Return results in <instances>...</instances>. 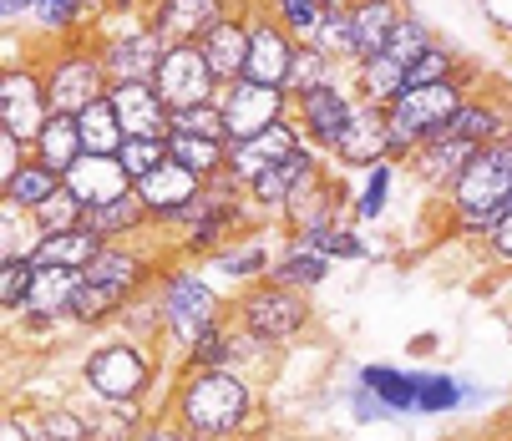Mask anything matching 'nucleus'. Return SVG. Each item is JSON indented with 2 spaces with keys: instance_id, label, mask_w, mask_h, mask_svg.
<instances>
[{
  "instance_id": "nucleus-1",
  "label": "nucleus",
  "mask_w": 512,
  "mask_h": 441,
  "mask_svg": "<svg viewBox=\"0 0 512 441\" xmlns=\"http://www.w3.org/2000/svg\"><path fill=\"white\" fill-rule=\"evenodd\" d=\"M168 416L193 441H244L264 421L259 381L218 365V371H178L168 386Z\"/></svg>"
},
{
  "instance_id": "nucleus-2",
  "label": "nucleus",
  "mask_w": 512,
  "mask_h": 441,
  "mask_svg": "<svg viewBox=\"0 0 512 441\" xmlns=\"http://www.w3.org/2000/svg\"><path fill=\"white\" fill-rule=\"evenodd\" d=\"M168 259L158 249H148L142 239H122L107 244L77 279V294L66 305V325L71 330H112V320L122 315V305H132L137 294H148L158 284V269Z\"/></svg>"
},
{
  "instance_id": "nucleus-3",
  "label": "nucleus",
  "mask_w": 512,
  "mask_h": 441,
  "mask_svg": "<svg viewBox=\"0 0 512 441\" xmlns=\"http://www.w3.org/2000/svg\"><path fill=\"white\" fill-rule=\"evenodd\" d=\"M82 391L92 401H112V406H148V411H168L158 401V391H168L173 381H163V360L158 345H142L132 335L102 330L87 350H82Z\"/></svg>"
},
{
  "instance_id": "nucleus-4",
  "label": "nucleus",
  "mask_w": 512,
  "mask_h": 441,
  "mask_svg": "<svg viewBox=\"0 0 512 441\" xmlns=\"http://www.w3.org/2000/svg\"><path fill=\"white\" fill-rule=\"evenodd\" d=\"M442 203H447V234L482 244L492 224L512 208V137L487 142Z\"/></svg>"
},
{
  "instance_id": "nucleus-5",
  "label": "nucleus",
  "mask_w": 512,
  "mask_h": 441,
  "mask_svg": "<svg viewBox=\"0 0 512 441\" xmlns=\"http://www.w3.org/2000/svg\"><path fill=\"white\" fill-rule=\"evenodd\" d=\"M158 310H163V345H173L178 355L213 325L229 320V300L218 294V284L203 274V264H188V259H168L158 269Z\"/></svg>"
},
{
  "instance_id": "nucleus-6",
  "label": "nucleus",
  "mask_w": 512,
  "mask_h": 441,
  "mask_svg": "<svg viewBox=\"0 0 512 441\" xmlns=\"http://www.w3.org/2000/svg\"><path fill=\"white\" fill-rule=\"evenodd\" d=\"M477 87V71H467V77L457 82H431V87H406L391 107H386V132H391V163H411V153L421 142L442 137L447 122L457 117V107L472 97Z\"/></svg>"
},
{
  "instance_id": "nucleus-7",
  "label": "nucleus",
  "mask_w": 512,
  "mask_h": 441,
  "mask_svg": "<svg viewBox=\"0 0 512 441\" xmlns=\"http://www.w3.org/2000/svg\"><path fill=\"white\" fill-rule=\"evenodd\" d=\"M229 320H234L244 335H254V340H264V345H274V350H284V345H295V340L310 335L315 305H310L305 289H289V284H279V279H259V284L239 289L234 300H229Z\"/></svg>"
},
{
  "instance_id": "nucleus-8",
  "label": "nucleus",
  "mask_w": 512,
  "mask_h": 441,
  "mask_svg": "<svg viewBox=\"0 0 512 441\" xmlns=\"http://www.w3.org/2000/svg\"><path fill=\"white\" fill-rule=\"evenodd\" d=\"M36 66H41L51 112L77 117L82 107H92V102H102L112 92L107 66H102L92 36L87 41H36Z\"/></svg>"
},
{
  "instance_id": "nucleus-9",
  "label": "nucleus",
  "mask_w": 512,
  "mask_h": 441,
  "mask_svg": "<svg viewBox=\"0 0 512 441\" xmlns=\"http://www.w3.org/2000/svg\"><path fill=\"white\" fill-rule=\"evenodd\" d=\"M51 97L36 66V46H11L6 66H0V132H11L16 142L36 147L41 127L51 122Z\"/></svg>"
},
{
  "instance_id": "nucleus-10",
  "label": "nucleus",
  "mask_w": 512,
  "mask_h": 441,
  "mask_svg": "<svg viewBox=\"0 0 512 441\" xmlns=\"http://www.w3.org/2000/svg\"><path fill=\"white\" fill-rule=\"evenodd\" d=\"M92 46L107 66V82H153L163 66V36L148 26V16H102L92 31Z\"/></svg>"
},
{
  "instance_id": "nucleus-11",
  "label": "nucleus",
  "mask_w": 512,
  "mask_h": 441,
  "mask_svg": "<svg viewBox=\"0 0 512 441\" xmlns=\"http://www.w3.org/2000/svg\"><path fill=\"white\" fill-rule=\"evenodd\" d=\"M244 16H249V61H244V77L284 92L289 61H295L300 41L284 31V21L269 11V0H244Z\"/></svg>"
},
{
  "instance_id": "nucleus-12",
  "label": "nucleus",
  "mask_w": 512,
  "mask_h": 441,
  "mask_svg": "<svg viewBox=\"0 0 512 441\" xmlns=\"http://www.w3.org/2000/svg\"><path fill=\"white\" fill-rule=\"evenodd\" d=\"M355 107H360V97H355V87L345 77V82H330L320 92L295 97L289 102V117L300 122V132H305V142L315 147V153L330 158L340 147V137H345V127H350V117H355Z\"/></svg>"
},
{
  "instance_id": "nucleus-13",
  "label": "nucleus",
  "mask_w": 512,
  "mask_h": 441,
  "mask_svg": "<svg viewBox=\"0 0 512 441\" xmlns=\"http://www.w3.org/2000/svg\"><path fill=\"white\" fill-rule=\"evenodd\" d=\"M158 97L168 102V112H183V107H203V102H218L224 82L213 77V66L203 56V46H168L163 51V66L153 77Z\"/></svg>"
},
{
  "instance_id": "nucleus-14",
  "label": "nucleus",
  "mask_w": 512,
  "mask_h": 441,
  "mask_svg": "<svg viewBox=\"0 0 512 441\" xmlns=\"http://www.w3.org/2000/svg\"><path fill=\"white\" fill-rule=\"evenodd\" d=\"M325 153H315V147L305 142L300 147V153H289L284 163H274L264 178H254L249 183V203H254V213L264 218V224H279V218H284V208L289 203H295L320 173H325Z\"/></svg>"
},
{
  "instance_id": "nucleus-15",
  "label": "nucleus",
  "mask_w": 512,
  "mask_h": 441,
  "mask_svg": "<svg viewBox=\"0 0 512 441\" xmlns=\"http://www.w3.org/2000/svg\"><path fill=\"white\" fill-rule=\"evenodd\" d=\"M137 188V198H142V208H148V224H153V234H173L178 224H183V213L198 203V193L208 188L198 173H188L183 163H163V168H153L142 183H132Z\"/></svg>"
},
{
  "instance_id": "nucleus-16",
  "label": "nucleus",
  "mask_w": 512,
  "mask_h": 441,
  "mask_svg": "<svg viewBox=\"0 0 512 441\" xmlns=\"http://www.w3.org/2000/svg\"><path fill=\"white\" fill-rule=\"evenodd\" d=\"M218 107H224V122H229V142L259 137L274 122L289 117V97L279 87H264V82H249V77H239L218 92Z\"/></svg>"
},
{
  "instance_id": "nucleus-17",
  "label": "nucleus",
  "mask_w": 512,
  "mask_h": 441,
  "mask_svg": "<svg viewBox=\"0 0 512 441\" xmlns=\"http://www.w3.org/2000/svg\"><path fill=\"white\" fill-rule=\"evenodd\" d=\"M244 0H153L148 26L163 36V46H198L218 21H229Z\"/></svg>"
},
{
  "instance_id": "nucleus-18",
  "label": "nucleus",
  "mask_w": 512,
  "mask_h": 441,
  "mask_svg": "<svg viewBox=\"0 0 512 441\" xmlns=\"http://www.w3.org/2000/svg\"><path fill=\"white\" fill-rule=\"evenodd\" d=\"M376 163H391V132H386V112L381 107H355V117H350V127H345V137H340V147L330 153V168L335 173H371Z\"/></svg>"
},
{
  "instance_id": "nucleus-19",
  "label": "nucleus",
  "mask_w": 512,
  "mask_h": 441,
  "mask_svg": "<svg viewBox=\"0 0 512 441\" xmlns=\"http://www.w3.org/2000/svg\"><path fill=\"white\" fill-rule=\"evenodd\" d=\"M482 153L477 142H462V137H431V142H421L416 153H411V163H406V173L431 193V198H447L452 193V183L472 168V158Z\"/></svg>"
},
{
  "instance_id": "nucleus-20",
  "label": "nucleus",
  "mask_w": 512,
  "mask_h": 441,
  "mask_svg": "<svg viewBox=\"0 0 512 441\" xmlns=\"http://www.w3.org/2000/svg\"><path fill=\"white\" fill-rule=\"evenodd\" d=\"M300 147H305L300 122L284 117V122H274L269 132H259V137L229 142V173H234L239 183H254V178H264L274 163H284L289 153H300Z\"/></svg>"
},
{
  "instance_id": "nucleus-21",
  "label": "nucleus",
  "mask_w": 512,
  "mask_h": 441,
  "mask_svg": "<svg viewBox=\"0 0 512 441\" xmlns=\"http://www.w3.org/2000/svg\"><path fill=\"white\" fill-rule=\"evenodd\" d=\"M274 229H279V224H259V229L239 234L229 249H218V254L208 259V269H213L218 279L239 284V289H249V284L269 279V269H274V254H279V244H274Z\"/></svg>"
},
{
  "instance_id": "nucleus-22",
  "label": "nucleus",
  "mask_w": 512,
  "mask_h": 441,
  "mask_svg": "<svg viewBox=\"0 0 512 441\" xmlns=\"http://www.w3.org/2000/svg\"><path fill=\"white\" fill-rule=\"evenodd\" d=\"M107 102H112L127 137H168L173 132V112H168V102L158 97L153 82H117L107 92Z\"/></svg>"
},
{
  "instance_id": "nucleus-23",
  "label": "nucleus",
  "mask_w": 512,
  "mask_h": 441,
  "mask_svg": "<svg viewBox=\"0 0 512 441\" xmlns=\"http://www.w3.org/2000/svg\"><path fill=\"white\" fill-rule=\"evenodd\" d=\"M401 16H406L401 0H350V66L381 56Z\"/></svg>"
},
{
  "instance_id": "nucleus-24",
  "label": "nucleus",
  "mask_w": 512,
  "mask_h": 441,
  "mask_svg": "<svg viewBox=\"0 0 512 441\" xmlns=\"http://www.w3.org/2000/svg\"><path fill=\"white\" fill-rule=\"evenodd\" d=\"M41 41H87L102 21V11L92 0H31V16Z\"/></svg>"
},
{
  "instance_id": "nucleus-25",
  "label": "nucleus",
  "mask_w": 512,
  "mask_h": 441,
  "mask_svg": "<svg viewBox=\"0 0 512 441\" xmlns=\"http://www.w3.org/2000/svg\"><path fill=\"white\" fill-rule=\"evenodd\" d=\"M66 193L71 198H82L87 208H102V203H112V198H127L132 193V178H127V168L117 163V158H97V153H87L77 168H71L66 178Z\"/></svg>"
},
{
  "instance_id": "nucleus-26",
  "label": "nucleus",
  "mask_w": 512,
  "mask_h": 441,
  "mask_svg": "<svg viewBox=\"0 0 512 441\" xmlns=\"http://www.w3.org/2000/svg\"><path fill=\"white\" fill-rule=\"evenodd\" d=\"M355 381H360L365 391H376L396 421L416 416V406H421L416 371H406V365H391V360H365V365H355Z\"/></svg>"
},
{
  "instance_id": "nucleus-27",
  "label": "nucleus",
  "mask_w": 512,
  "mask_h": 441,
  "mask_svg": "<svg viewBox=\"0 0 512 441\" xmlns=\"http://www.w3.org/2000/svg\"><path fill=\"white\" fill-rule=\"evenodd\" d=\"M203 56H208V66H213V77L218 82H239L244 77V61H249V16H244V6L229 16V21H218L203 41Z\"/></svg>"
},
{
  "instance_id": "nucleus-28",
  "label": "nucleus",
  "mask_w": 512,
  "mask_h": 441,
  "mask_svg": "<svg viewBox=\"0 0 512 441\" xmlns=\"http://www.w3.org/2000/svg\"><path fill=\"white\" fill-rule=\"evenodd\" d=\"M21 411L36 441H92V421L82 401H46V406L21 401Z\"/></svg>"
},
{
  "instance_id": "nucleus-29",
  "label": "nucleus",
  "mask_w": 512,
  "mask_h": 441,
  "mask_svg": "<svg viewBox=\"0 0 512 441\" xmlns=\"http://www.w3.org/2000/svg\"><path fill=\"white\" fill-rule=\"evenodd\" d=\"M87 229H92L97 239H107V244H122V239H148V234H153L148 208H142L137 188H132L127 198H112V203H102V208H87Z\"/></svg>"
},
{
  "instance_id": "nucleus-30",
  "label": "nucleus",
  "mask_w": 512,
  "mask_h": 441,
  "mask_svg": "<svg viewBox=\"0 0 512 441\" xmlns=\"http://www.w3.org/2000/svg\"><path fill=\"white\" fill-rule=\"evenodd\" d=\"M31 158L36 163H46L51 173H71L82 158H87V142H82V127H77V117H66V112H56L46 127H41V137H36V147H31Z\"/></svg>"
},
{
  "instance_id": "nucleus-31",
  "label": "nucleus",
  "mask_w": 512,
  "mask_h": 441,
  "mask_svg": "<svg viewBox=\"0 0 512 441\" xmlns=\"http://www.w3.org/2000/svg\"><path fill=\"white\" fill-rule=\"evenodd\" d=\"M350 87H355V97L365 102V107H391L401 92H406V66L396 61V56H371V61H360V66H350Z\"/></svg>"
},
{
  "instance_id": "nucleus-32",
  "label": "nucleus",
  "mask_w": 512,
  "mask_h": 441,
  "mask_svg": "<svg viewBox=\"0 0 512 441\" xmlns=\"http://www.w3.org/2000/svg\"><path fill=\"white\" fill-rule=\"evenodd\" d=\"M330 269H335V259H325L320 249H305V244H295V239L284 234V244H279V254H274L269 279H279V284H289V289L315 294V289L330 279Z\"/></svg>"
},
{
  "instance_id": "nucleus-33",
  "label": "nucleus",
  "mask_w": 512,
  "mask_h": 441,
  "mask_svg": "<svg viewBox=\"0 0 512 441\" xmlns=\"http://www.w3.org/2000/svg\"><path fill=\"white\" fill-rule=\"evenodd\" d=\"M61 188H66V183H61V173H51L46 163L26 158L6 183H0V203H16V208H26V213H41Z\"/></svg>"
},
{
  "instance_id": "nucleus-34",
  "label": "nucleus",
  "mask_w": 512,
  "mask_h": 441,
  "mask_svg": "<svg viewBox=\"0 0 512 441\" xmlns=\"http://www.w3.org/2000/svg\"><path fill=\"white\" fill-rule=\"evenodd\" d=\"M102 249H107V239H97V234L82 224V229H71V234H46L41 249H36V264H46V269H77V274H82Z\"/></svg>"
},
{
  "instance_id": "nucleus-35",
  "label": "nucleus",
  "mask_w": 512,
  "mask_h": 441,
  "mask_svg": "<svg viewBox=\"0 0 512 441\" xmlns=\"http://www.w3.org/2000/svg\"><path fill=\"white\" fill-rule=\"evenodd\" d=\"M345 77H350L345 66H335L325 51H315L310 41H300L295 61H289V77H284V97L295 102V97H305V92H320V87H330V82H345Z\"/></svg>"
},
{
  "instance_id": "nucleus-36",
  "label": "nucleus",
  "mask_w": 512,
  "mask_h": 441,
  "mask_svg": "<svg viewBox=\"0 0 512 441\" xmlns=\"http://www.w3.org/2000/svg\"><path fill=\"white\" fill-rule=\"evenodd\" d=\"M168 158H173V163H183L188 173H198L203 183H213L218 173H229V142L188 137V132H168Z\"/></svg>"
},
{
  "instance_id": "nucleus-37",
  "label": "nucleus",
  "mask_w": 512,
  "mask_h": 441,
  "mask_svg": "<svg viewBox=\"0 0 512 441\" xmlns=\"http://www.w3.org/2000/svg\"><path fill=\"white\" fill-rule=\"evenodd\" d=\"M391 188H396V163H376L371 173H360L355 198H350V224H381L391 208Z\"/></svg>"
},
{
  "instance_id": "nucleus-38",
  "label": "nucleus",
  "mask_w": 512,
  "mask_h": 441,
  "mask_svg": "<svg viewBox=\"0 0 512 441\" xmlns=\"http://www.w3.org/2000/svg\"><path fill=\"white\" fill-rule=\"evenodd\" d=\"M87 406V421H92V441H137V431L148 426V406H112V401H82Z\"/></svg>"
},
{
  "instance_id": "nucleus-39",
  "label": "nucleus",
  "mask_w": 512,
  "mask_h": 441,
  "mask_svg": "<svg viewBox=\"0 0 512 441\" xmlns=\"http://www.w3.org/2000/svg\"><path fill=\"white\" fill-rule=\"evenodd\" d=\"M77 127H82L87 153H97V158H117L122 142H127V132H122V122H117V112H112L107 97L92 102V107H82V112H77Z\"/></svg>"
},
{
  "instance_id": "nucleus-40",
  "label": "nucleus",
  "mask_w": 512,
  "mask_h": 441,
  "mask_svg": "<svg viewBox=\"0 0 512 441\" xmlns=\"http://www.w3.org/2000/svg\"><path fill=\"white\" fill-rule=\"evenodd\" d=\"M310 46L350 71V0H325V11H320V21L310 31Z\"/></svg>"
},
{
  "instance_id": "nucleus-41",
  "label": "nucleus",
  "mask_w": 512,
  "mask_h": 441,
  "mask_svg": "<svg viewBox=\"0 0 512 441\" xmlns=\"http://www.w3.org/2000/svg\"><path fill=\"white\" fill-rule=\"evenodd\" d=\"M416 386H421L416 416H457V411H467V386L452 371H416Z\"/></svg>"
},
{
  "instance_id": "nucleus-42",
  "label": "nucleus",
  "mask_w": 512,
  "mask_h": 441,
  "mask_svg": "<svg viewBox=\"0 0 512 441\" xmlns=\"http://www.w3.org/2000/svg\"><path fill=\"white\" fill-rule=\"evenodd\" d=\"M41 224L36 213L16 208V203H0V259H36L41 249Z\"/></svg>"
},
{
  "instance_id": "nucleus-43",
  "label": "nucleus",
  "mask_w": 512,
  "mask_h": 441,
  "mask_svg": "<svg viewBox=\"0 0 512 441\" xmlns=\"http://www.w3.org/2000/svg\"><path fill=\"white\" fill-rule=\"evenodd\" d=\"M218 365H234V320L203 330V335L178 355V371H218Z\"/></svg>"
},
{
  "instance_id": "nucleus-44",
  "label": "nucleus",
  "mask_w": 512,
  "mask_h": 441,
  "mask_svg": "<svg viewBox=\"0 0 512 441\" xmlns=\"http://www.w3.org/2000/svg\"><path fill=\"white\" fill-rule=\"evenodd\" d=\"M467 61H462V51L457 46H447V41H436L431 51H421L411 66H406V87H431V82H457V77H467Z\"/></svg>"
},
{
  "instance_id": "nucleus-45",
  "label": "nucleus",
  "mask_w": 512,
  "mask_h": 441,
  "mask_svg": "<svg viewBox=\"0 0 512 441\" xmlns=\"http://www.w3.org/2000/svg\"><path fill=\"white\" fill-rule=\"evenodd\" d=\"M112 330H117V335H132V340H142V345H163V310H158V294L148 289V294H137L132 305H122V315L112 320Z\"/></svg>"
},
{
  "instance_id": "nucleus-46",
  "label": "nucleus",
  "mask_w": 512,
  "mask_h": 441,
  "mask_svg": "<svg viewBox=\"0 0 512 441\" xmlns=\"http://www.w3.org/2000/svg\"><path fill=\"white\" fill-rule=\"evenodd\" d=\"M31 284H36V259H0V310L21 315L31 305Z\"/></svg>"
},
{
  "instance_id": "nucleus-47",
  "label": "nucleus",
  "mask_w": 512,
  "mask_h": 441,
  "mask_svg": "<svg viewBox=\"0 0 512 441\" xmlns=\"http://www.w3.org/2000/svg\"><path fill=\"white\" fill-rule=\"evenodd\" d=\"M436 41H442V36H436V31H431V26H426V21H421L416 11H406V16L396 21L391 41H386V56H396L401 66H411V61H416L421 51H431Z\"/></svg>"
},
{
  "instance_id": "nucleus-48",
  "label": "nucleus",
  "mask_w": 512,
  "mask_h": 441,
  "mask_svg": "<svg viewBox=\"0 0 512 441\" xmlns=\"http://www.w3.org/2000/svg\"><path fill=\"white\" fill-rule=\"evenodd\" d=\"M295 244H300V239H295ZM305 249H320V254L335 259V264H360V259H371V239L360 234V224H340V229L310 239Z\"/></svg>"
},
{
  "instance_id": "nucleus-49",
  "label": "nucleus",
  "mask_w": 512,
  "mask_h": 441,
  "mask_svg": "<svg viewBox=\"0 0 512 441\" xmlns=\"http://www.w3.org/2000/svg\"><path fill=\"white\" fill-rule=\"evenodd\" d=\"M117 163L127 168L132 183H142L153 168L168 163V137H127V142H122V153H117Z\"/></svg>"
},
{
  "instance_id": "nucleus-50",
  "label": "nucleus",
  "mask_w": 512,
  "mask_h": 441,
  "mask_svg": "<svg viewBox=\"0 0 512 441\" xmlns=\"http://www.w3.org/2000/svg\"><path fill=\"white\" fill-rule=\"evenodd\" d=\"M173 132L229 142V122H224V107H218V102H203V107H183V112H173Z\"/></svg>"
},
{
  "instance_id": "nucleus-51",
  "label": "nucleus",
  "mask_w": 512,
  "mask_h": 441,
  "mask_svg": "<svg viewBox=\"0 0 512 441\" xmlns=\"http://www.w3.org/2000/svg\"><path fill=\"white\" fill-rule=\"evenodd\" d=\"M36 224H41V234H71V229H82L87 224V203L82 198H71L66 188L36 213Z\"/></svg>"
},
{
  "instance_id": "nucleus-52",
  "label": "nucleus",
  "mask_w": 512,
  "mask_h": 441,
  "mask_svg": "<svg viewBox=\"0 0 512 441\" xmlns=\"http://www.w3.org/2000/svg\"><path fill=\"white\" fill-rule=\"evenodd\" d=\"M269 11L284 21V31L295 36V41H310L320 11H325V0H269Z\"/></svg>"
},
{
  "instance_id": "nucleus-53",
  "label": "nucleus",
  "mask_w": 512,
  "mask_h": 441,
  "mask_svg": "<svg viewBox=\"0 0 512 441\" xmlns=\"http://www.w3.org/2000/svg\"><path fill=\"white\" fill-rule=\"evenodd\" d=\"M345 411H350L355 426H386V421H396V416L386 411V401H381L376 391H365L355 376H350V386H345Z\"/></svg>"
},
{
  "instance_id": "nucleus-54",
  "label": "nucleus",
  "mask_w": 512,
  "mask_h": 441,
  "mask_svg": "<svg viewBox=\"0 0 512 441\" xmlns=\"http://www.w3.org/2000/svg\"><path fill=\"white\" fill-rule=\"evenodd\" d=\"M482 249H487V259H492L497 269H512V208L492 224V234L482 239Z\"/></svg>"
},
{
  "instance_id": "nucleus-55",
  "label": "nucleus",
  "mask_w": 512,
  "mask_h": 441,
  "mask_svg": "<svg viewBox=\"0 0 512 441\" xmlns=\"http://www.w3.org/2000/svg\"><path fill=\"white\" fill-rule=\"evenodd\" d=\"M472 6L482 11L487 31H497L502 41H512V0H472Z\"/></svg>"
},
{
  "instance_id": "nucleus-56",
  "label": "nucleus",
  "mask_w": 512,
  "mask_h": 441,
  "mask_svg": "<svg viewBox=\"0 0 512 441\" xmlns=\"http://www.w3.org/2000/svg\"><path fill=\"white\" fill-rule=\"evenodd\" d=\"M137 441H193L168 411H158V416H148V426L137 431Z\"/></svg>"
},
{
  "instance_id": "nucleus-57",
  "label": "nucleus",
  "mask_w": 512,
  "mask_h": 441,
  "mask_svg": "<svg viewBox=\"0 0 512 441\" xmlns=\"http://www.w3.org/2000/svg\"><path fill=\"white\" fill-rule=\"evenodd\" d=\"M26 158H31V147H26V142H16L11 132H0V183H6V178H11V173H16Z\"/></svg>"
},
{
  "instance_id": "nucleus-58",
  "label": "nucleus",
  "mask_w": 512,
  "mask_h": 441,
  "mask_svg": "<svg viewBox=\"0 0 512 441\" xmlns=\"http://www.w3.org/2000/svg\"><path fill=\"white\" fill-rule=\"evenodd\" d=\"M0 441H36V436H31V426H26V411H21V401H11L6 421H0Z\"/></svg>"
},
{
  "instance_id": "nucleus-59",
  "label": "nucleus",
  "mask_w": 512,
  "mask_h": 441,
  "mask_svg": "<svg viewBox=\"0 0 512 441\" xmlns=\"http://www.w3.org/2000/svg\"><path fill=\"white\" fill-rule=\"evenodd\" d=\"M26 16H31V0H0V21H6L11 31H16Z\"/></svg>"
},
{
  "instance_id": "nucleus-60",
  "label": "nucleus",
  "mask_w": 512,
  "mask_h": 441,
  "mask_svg": "<svg viewBox=\"0 0 512 441\" xmlns=\"http://www.w3.org/2000/svg\"><path fill=\"white\" fill-rule=\"evenodd\" d=\"M148 11H153V0H117L107 16H148Z\"/></svg>"
},
{
  "instance_id": "nucleus-61",
  "label": "nucleus",
  "mask_w": 512,
  "mask_h": 441,
  "mask_svg": "<svg viewBox=\"0 0 512 441\" xmlns=\"http://www.w3.org/2000/svg\"><path fill=\"white\" fill-rule=\"evenodd\" d=\"M462 386H467V411H472V406H487V401H492V391H487V386H477V381H467V376H462Z\"/></svg>"
},
{
  "instance_id": "nucleus-62",
  "label": "nucleus",
  "mask_w": 512,
  "mask_h": 441,
  "mask_svg": "<svg viewBox=\"0 0 512 441\" xmlns=\"http://www.w3.org/2000/svg\"><path fill=\"white\" fill-rule=\"evenodd\" d=\"M92 6H97V11H102V16H107V11H112V6H117V0H92Z\"/></svg>"
},
{
  "instance_id": "nucleus-63",
  "label": "nucleus",
  "mask_w": 512,
  "mask_h": 441,
  "mask_svg": "<svg viewBox=\"0 0 512 441\" xmlns=\"http://www.w3.org/2000/svg\"><path fill=\"white\" fill-rule=\"evenodd\" d=\"M497 441H512V426H507V431H497Z\"/></svg>"
},
{
  "instance_id": "nucleus-64",
  "label": "nucleus",
  "mask_w": 512,
  "mask_h": 441,
  "mask_svg": "<svg viewBox=\"0 0 512 441\" xmlns=\"http://www.w3.org/2000/svg\"><path fill=\"white\" fill-rule=\"evenodd\" d=\"M507 46H512V41H507Z\"/></svg>"
}]
</instances>
